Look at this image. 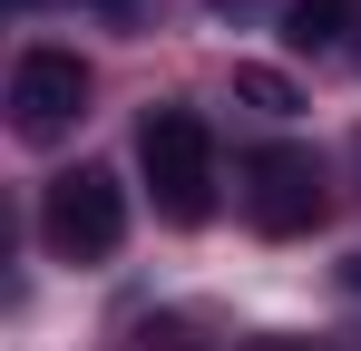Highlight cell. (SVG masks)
Masks as SVG:
<instances>
[{
    "mask_svg": "<svg viewBox=\"0 0 361 351\" xmlns=\"http://www.w3.org/2000/svg\"><path fill=\"white\" fill-rule=\"evenodd\" d=\"M137 176H147L166 225H205L215 215V127L195 108H147L137 117Z\"/></svg>",
    "mask_w": 361,
    "mask_h": 351,
    "instance_id": "1",
    "label": "cell"
},
{
    "mask_svg": "<svg viewBox=\"0 0 361 351\" xmlns=\"http://www.w3.org/2000/svg\"><path fill=\"white\" fill-rule=\"evenodd\" d=\"M39 244L59 264H108L127 244V185L108 166H68L39 185Z\"/></svg>",
    "mask_w": 361,
    "mask_h": 351,
    "instance_id": "2",
    "label": "cell"
},
{
    "mask_svg": "<svg viewBox=\"0 0 361 351\" xmlns=\"http://www.w3.org/2000/svg\"><path fill=\"white\" fill-rule=\"evenodd\" d=\"M78 117H88V58L78 49H20V68H10V127L30 147H59Z\"/></svg>",
    "mask_w": 361,
    "mask_h": 351,
    "instance_id": "3",
    "label": "cell"
},
{
    "mask_svg": "<svg viewBox=\"0 0 361 351\" xmlns=\"http://www.w3.org/2000/svg\"><path fill=\"white\" fill-rule=\"evenodd\" d=\"M244 215L254 234H312L322 225V156L312 147H254L244 156Z\"/></svg>",
    "mask_w": 361,
    "mask_h": 351,
    "instance_id": "4",
    "label": "cell"
},
{
    "mask_svg": "<svg viewBox=\"0 0 361 351\" xmlns=\"http://www.w3.org/2000/svg\"><path fill=\"white\" fill-rule=\"evenodd\" d=\"M361 30V0H293V10H283V39H293V49H361L352 39Z\"/></svg>",
    "mask_w": 361,
    "mask_h": 351,
    "instance_id": "5",
    "label": "cell"
},
{
    "mask_svg": "<svg viewBox=\"0 0 361 351\" xmlns=\"http://www.w3.org/2000/svg\"><path fill=\"white\" fill-rule=\"evenodd\" d=\"M235 98H244V108H264V117H293V108H302V88L283 78V68H264V58H244V68H235Z\"/></svg>",
    "mask_w": 361,
    "mask_h": 351,
    "instance_id": "6",
    "label": "cell"
},
{
    "mask_svg": "<svg viewBox=\"0 0 361 351\" xmlns=\"http://www.w3.org/2000/svg\"><path fill=\"white\" fill-rule=\"evenodd\" d=\"M98 10H118V20H127V10H147V0H98Z\"/></svg>",
    "mask_w": 361,
    "mask_h": 351,
    "instance_id": "7",
    "label": "cell"
},
{
    "mask_svg": "<svg viewBox=\"0 0 361 351\" xmlns=\"http://www.w3.org/2000/svg\"><path fill=\"white\" fill-rule=\"evenodd\" d=\"M342 283H352V292H361V254H352V264H342Z\"/></svg>",
    "mask_w": 361,
    "mask_h": 351,
    "instance_id": "8",
    "label": "cell"
},
{
    "mask_svg": "<svg viewBox=\"0 0 361 351\" xmlns=\"http://www.w3.org/2000/svg\"><path fill=\"white\" fill-rule=\"evenodd\" d=\"M254 351H312V342H254Z\"/></svg>",
    "mask_w": 361,
    "mask_h": 351,
    "instance_id": "9",
    "label": "cell"
},
{
    "mask_svg": "<svg viewBox=\"0 0 361 351\" xmlns=\"http://www.w3.org/2000/svg\"><path fill=\"white\" fill-rule=\"evenodd\" d=\"M20 10H30V0H20Z\"/></svg>",
    "mask_w": 361,
    "mask_h": 351,
    "instance_id": "10",
    "label": "cell"
}]
</instances>
